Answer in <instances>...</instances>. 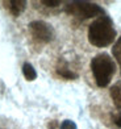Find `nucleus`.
Here are the masks:
<instances>
[{"mask_svg":"<svg viewBox=\"0 0 121 129\" xmlns=\"http://www.w3.org/2000/svg\"><path fill=\"white\" fill-rule=\"evenodd\" d=\"M112 53H113V55L116 58V61L118 62L120 69H121V37L116 41V44H114L113 49H112Z\"/></svg>","mask_w":121,"mask_h":129,"instance_id":"nucleus-9","label":"nucleus"},{"mask_svg":"<svg viewBox=\"0 0 121 129\" xmlns=\"http://www.w3.org/2000/svg\"><path fill=\"white\" fill-rule=\"evenodd\" d=\"M91 70L94 74L96 84L104 88L112 80V77L116 73V64L107 53H100L95 55L91 61Z\"/></svg>","mask_w":121,"mask_h":129,"instance_id":"nucleus-2","label":"nucleus"},{"mask_svg":"<svg viewBox=\"0 0 121 129\" xmlns=\"http://www.w3.org/2000/svg\"><path fill=\"white\" fill-rule=\"evenodd\" d=\"M7 4H8L9 12L13 16H20L26 7V2H24V0H11Z\"/></svg>","mask_w":121,"mask_h":129,"instance_id":"nucleus-5","label":"nucleus"},{"mask_svg":"<svg viewBox=\"0 0 121 129\" xmlns=\"http://www.w3.org/2000/svg\"><path fill=\"white\" fill-rule=\"evenodd\" d=\"M42 4L48 5V7H57L61 4V2L59 0H42Z\"/></svg>","mask_w":121,"mask_h":129,"instance_id":"nucleus-12","label":"nucleus"},{"mask_svg":"<svg viewBox=\"0 0 121 129\" xmlns=\"http://www.w3.org/2000/svg\"><path fill=\"white\" fill-rule=\"evenodd\" d=\"M65 11L66 13L74 17H78L80 20L91 19V17H96V16L101 17L105 15V11L100 5L91 2H71L65 7Z\"/></svg>","mask_w":121,"mask_h":129,"instance_id":"nucleus-3","label":"nucleus"},{"mask_svg":"<svg viewBox=\"0 0 121 129\" xmlns=\"http://www.w3.org/2000/svg\"><path fill=\"white\" fill-rule=\"evenodd\" d=\"M116 40V29L107 15L96 19L88 28V41L96 48L109 46Z\"/></svg>","mask_w":121,"mask_h":129,"instance_id":"nucleus-1","label":"nucleus"},{"mask_svg":"<svg viewBox=\"0 0 121 129\" xmlns=\"http://www.w3.org/2000/svg\"><path fill=\"white\" fill-rule=\"evenodd\" d=\"M113 122H114V125H116L117 128L121 129V111H118V112L113 116Z\"/></svg>","mask_w":121,"mask_h":129,"instance_id":"nucleus-11","label":"nucleus"},{"mask_svg":"<svg viewBox=\"0 0 121 129\" xmlns=\"http://www.w3.org/2000/svg\"><path fill=\"white\" fill-rule=\"evenodd\" d=\"M22 74H24L25 79L29 80V82H32V80H34V79L37 78L36 70H34V67L32 66L30 63H28V62L22 64Z\"/></svg>","mask_w":121,"mask_h":129,"instance_id":"nucleus-7","label":"nucleus"},{"mask_svg":"<svg viewBox=\"0 0 121 129\" xmlns=\"http://www.w3.org/2000/svg\"><path fill=\"white\" fill-rule=\"evenodd\" d=\"M57 73H58L59 77L62 78H65V79H75L78 75L75 73H72L71 70H68V69H63V67H59V69H57Z\"/></svg>","mask_w":121,"mask_h":129,"instance_id":"nucleus-8","label":"nucleus"},{"mask_svg":"<svg viewBox=\"0 0 121 129\" xmlns=\"http://www.w3.org/2000/svg\"><path fill=\"white\" fill-rule=\"evenodd\" d=\"M111 98L117 109H121V83H116L109 88Z\"/></svg>","mask_w":121,"mask_h":129,"instance_id":"nucleus-6","label":"nucleus"},{"mask_svg":"<svg viewBox=\"0 0 121 129\" xmlns=\"http://www.w3.org/2000/svg\"><path fill=\"white\" fill-rule=\"evenodd\" d=\"M61 129H76V124L71 120H65L61 125Z\"/></svg>","mask_w":121,"mask_h":129,"instance_id":"nucleus-10","label":"nucleus"},{"mask_svg":"<svg viewBox=\"0 0 121 129\" xmlns=\"http://www.w3.org/2000/svg\"><path fill=\"white\" fill-rule=\"evenodd\" d=\"M29 30L32 33V36L39 42L48 44L50 41H53L54 38V29L50 24L41 20L32 21L29 24Z\"/></svg>","mask_w":121,"mask_h":129,"instance_id":"nucleus-4","label":"nucleus"}]
</instances>
